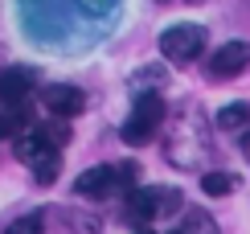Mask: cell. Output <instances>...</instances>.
I'll use <instances>...</instances> for the list:
<instances>
[{"instance_id": "obj_1", "label": "cell", "mask_w": 250, "mask_h": 234, "mask_svg": "<svg viewBox=\"0 0 250 234\" xmlns=\"http://www.w3.org/2000/svg\"><path fill=\"white\" fill-rule=\"evenodd\" d=\"M66 140H70V123H66V119H49V123L29 127V132L13 144V152H17V161L33 173L37 185H54Z\"/></svg>"}, {"instance_id": "obj_2", "label": "cell", "mask_w": 250, "mask_h": 234, "mask_svg": "<svg viewBox=\"0 0 250 234\" xmlns=\"http://www.w3.org/2000/svg\"><path fill=\"white\" fill-rule=\"evenodd\" d=\"M164 152H168V161L176 168H197L213 152L209 148V127L201 119V107L185 103V107L168 119V144H164Z\"/></svg>"}, {"instance_id": "obj_3", "label": "cell", "mask_w": 250, "mask_h": 234, "mask_svg": "<svg viewBox=\"0 0 250 234\" xmlns=\"http://www.w3.org/2000/svg\"><path fill=\"white\" fill-rule=\"evenodd\" d=\"M135 189H140V164L135 161L95 164V168H86V173H78V181H74V193L90 197V201H103L111 193H135Z\"/></svg>"}, {"instance_id": "obj_4", "label": "cell", "mask_w": 250, "mask_h": 234, "mask_svg": "<svg viewBox=\"0 0 250 234\" xmlns=\"http://www.w3.org/2000/svg\"><path fill=\"white\" fill-rule=\"evenodd\" d=\"M176 206H181V193H176V189H152V185H140L135 193L123 197V222H127V226L148 230V222L168 218Z\"/></svg>"}, {"instance_id": "obj_5", "label": "cell", "mask_w": 250, "mask_h": 234, "mask_svg": "<svg viewBox=\"0 0 250 234\" xmlns=\"http://www.w3.org/2000/svg\"><path fill=\"white\" fill-rule=\"evenodd\" d=\"M160 127H164V99H160V94H152V91H144L140 99H135L127 123H123V144L140 148V144H148Z\"/></svg>"}, {"instance_id": "obj_6", "label": "cell", "mask_w": 250, "mask_h": 234, "mask_svg": "<svg viewBox=\"0 0 250 234\" xmlns=\"http://www.w3.org/2000/svg\"><path fill=\"white\" fill-rule=\"evenodd\" d=\"M160 54L172 66H193L205 54V29L201 25H172L160 33Z\"/></svg>"}, {"instance_id": "obj_7", "label": "cell", "mask_w": 250, "mask_h": 234, "mask_svg": "<svg viewBox=\"0 0 250 234\" xmlns=\"http://www.w3.org/2000/svg\"><path fill=\"white\" fill-rule=\"evenodd\" d=\"M246 66H250V46L246 41H226V46H217L209 54V74L213 78H234Z\"/></svg>"}, {"instance_id": "obj_8", "label": "cell", "mask_w": 250, "mask_h": 234, "mask_svg": "<svg viewBox=\"0 0 250 234\" xmlns=\"http://www.w3.org/2000/svg\"><path fill=\"white\" fill-rule=\"evenodd\" d=\"M29 94H33V70H25V66L0 70V103H4V107L21 111Z\"/></svg>"}, {"instance_id": "obj_9", "label": "cell", "mask_w": 250, "mask_h": 234, "mask_svg": "<svg viewBox=\"0 0 250 234\" xmlns=\"http://www.w3.org/2000/svg\"><path fill=\"white\" fill-rule=\"evenodd\" d=\"M41 103H45V111L54 115V119H70V115H82L86 94L78 87H45L41 91Z\"/></svg>"}, {"instance_id": "obj_10", "label": "cell", "mask_w": 250, "mask_h": 234, "mask_svg": "<svg viewBox=\"0 0 250 234\" xmlns=\"http://www.w3.org/2000/svg\"><path fill=\"white\" fill-rule=\"evenodd\" d=\"M250 123V103H226L222 111H217V127L222 132H238V127Z\"/></svg>"}, {"instance_id": "obj_11", "label": "cell", "mask_w": 250, "mask_h": 234, "mask_svg": "<svg viewBox=\"0 0 250 234\" xmlns=\"http://www.w3.org/2000/svg\"><path fill=\"white\" fill-rule=\"evenodd\" d=\"M201 189H205L209 197H230L234 189H238V177H234V173H205Z\"/></svg>"}, {"instance_id": "obj_12", "label": "cell", "mask_w": 250, "mask_h": 234, "mask_svg": "<svg viewBox=\"0 0 250 234\" xmlns=\"http://www.w3.org/2000/svg\"><path fill=\"white\" fill-rule=\"evenodd\" d=\"M176 234H217V226L205 210H185V222H181Z\"/></svg>"}, {"instance_id": "obj_13", "label": "cell", "mask_w": 250, "mask_h": 234, "mask_svg": "<svg viewBox=\"0 0 250 234\" xmlns=\"http://www.w3.org/2000/svg\"><path fill=\"white\" fill-rule=\"evenodd\" d=\"M29 127H25V111H13V107H4L0 111V136H25Z\"/></svg>"}, {"instance_id": "obj_14", "label": "cell", "mask_w": 250, "mask_h": 234, "mask_svg": "<svg viewBox=\"0 0 250 234\" xmlns=\"http://www.w3.org/2000/svg\"><path fill=\"white\" fill-rule=\"evenodd\" d=\"M41 230H45V214L37 210V214H25V218H17V222H13V226H8L4 234H41Z\"/></svg>"}, {"instance_id": "obj_15", "label": "cell", "mask_w": 250, "mask_h": 234, "mask_svg": "<svg viewBox=\"0 0 250 234\" xmlns=\"http://www.w3.org/2000/svg\"><path fill=\"white\" fill-rule=\"evenodd\" d=\"M74 4H78V8H82L86 17H107L111 8L119 4V0H74Z\"/></svg>"}, {"instance_id": "obj_16", "label": "cell", "mask_w": 250, "mask_h": 234, "mask_svg": "<svg viewBox=\"0 0 250 234\" xmlns=\"http://www.w3.org/2000/svg\"><path fill=\"white\" fill-rule=\"evenodd\" d=\"M242 152H246V161H250V132L242 136Z\"/></svg>"}, {"instance_id": "obj_17", "label": "cell", "mask_w": 250, "mask_h": 234, "mask_svg": "<svg viewBox=\"0 0 250 234\" xmlns=\"http://www.w3.org/2000/svg\"><path fill=\"white\" fill-rule=\"evenodd\" d=\"M135 234H156V230H152V226H148V230H135Z\"/></svg>"}, {"instance_id": "obj_18", "label": "cell", "mask_w": 250, "mask_h": 234, "mask_svg": "<svg viewBox=\"0 0 250 234\" xmlns=\"http://www.w3.org/2000/svg\"><path fill=\"white\" fill-rule=\"evenodd\" d=\"M185 4H201V0H185Z\"/></svg>"}]
</instances>
